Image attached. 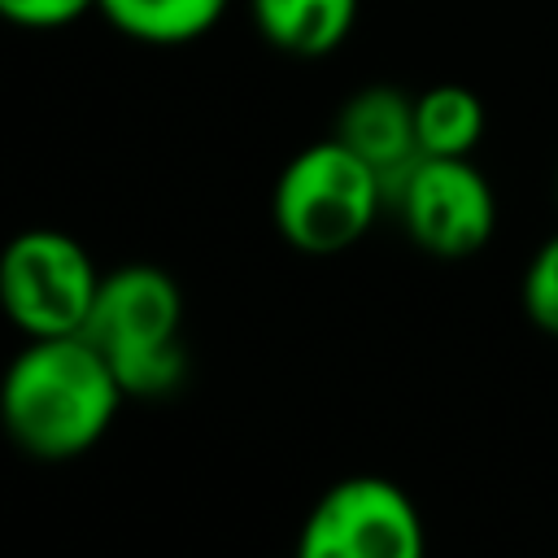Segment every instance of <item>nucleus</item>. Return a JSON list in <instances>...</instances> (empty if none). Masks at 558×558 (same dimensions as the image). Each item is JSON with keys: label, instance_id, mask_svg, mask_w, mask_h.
<instances>
[{"label": "nucleus", "instance_id": "nucleus-11", "mask_svg": "<svg viewBox=\"0 0 558 558\" xmlns=\"http://www.w3.org/2000/svg\"><path fill=\"white\" fill-rule=\"evenodd\" d=\"M523 310L541 331L558 336V231L532 253L523 270Z\"/></svg>", "mask_w": 558, "mask_h": 558}, {"label": "nucleus", "instance_id": "nucleus-4", "mask_svg": "<svg viewBox=\"0 0 558 558\" xmlns=\"http://www.w3.org/2000/svg\"><path fill=\"white\" fill-rule=\"evenodd\" d=\"M92 253L57 227H26L0 248V310L26 336H78L96 305Z\"/></svg>", "mask_w": 558, "mask_h": 558}, {"label": "nucleus", "instance_id": "nucleus-6", "mask_svg": "<svg viewBox=\"0 0 558 558\" xmlns=\"http://www.w3.org/2000/svg\"><path fill=\"white\" fill-rule=\"evenodd\" d=\"M388 205L432 257H471L497 227V196L471 157H418L392 187Z\"/></svg>", "mask_w": 558, "mask_h": 558}, {"label": "nucleus", "instance_id": "nucleus-2", "mask_svg": "<svg viewBox=\"0 0 558 558\" xmlns=\"http://www.w3.org/2000/svg\"><path fill=\"white\" fill-rule=\"evenodd\" d=\"M83 336L113 366L126 401H161L187 379L183 288L153 262H126L100 275Z\"/></svg>", "mask_w": 558, "mask_h": 558}, {"label": "nucleus", "instance_id": "nucleus-10", "mask_svg": "<svg viewBox=\"0 0 558 558\" xmlns=\"http://www.w3.org/2000/svg\"><path fill=\"white\" fill-rule=\"evenodd\" d=\"M414 135L423 157H471L484 135V105L462 83H436L414 96Z\"/></svg>", "mask_w": 558, "mask_h": 558}, {"label": "nucleus", "instance_id": "nucleus-9", "mask_svg": "<svg viewBox=\"0 0 558 558\" xmlns=\"http://www.w3.org/2000/svg\"><path fill=\"white\" fill-rule=\"evenodd\" d=\"M231 0H96V13L135 44L174 48L209 35Z\"/></svg>", "mask_w": 558, "mask_h": 558}, {"label": "nucleus", "instance_id": "nucleus-5", "mask_svg": "<svg viewBox=\"0 0 558 558\" xmlns=\"http://www.w3.org/2000/svg\"><path fill=\"white\" fill-rule=\"evenodd\" d=\"M292 558H427V536L401 484L349 475L310 506Z\"/></svg>", "mask_w": 558, "mask_h": 558}, {"label": "nucleus", "instance_id": "nucleus-3", "mask_svg": "<svg viewBox=\"0 0 558 558\" xmlns=\"http://www.w3.org/2000/svg\"><path fill=\"white\" fill-rule=\"evenodd\" d=\"M388 205L384 179L349 144L318 140L305 144L275 179L270 218L279 235L310 257H331L353 248Z\"/></svg>", "mask_w": 558, "mask_h": 558}, {"label": "nucleus", "instance_id": "nucleus-12", "mask_svg": "<svg viewBox=\"0 0 558 558\" xmlns=\"http://www.w3.org/2000/svg\"><path fill=\"white\" fill-rule=\"evenodd\" d=\"M96 0H0V22L22 31H61L87 17Z\"/></svg>", "mask_w": 558, "mask_h": 558}, {"label": "nucleus", "instance_id": "nucleus-7", "mask_svg": "<svg viewBox=\"0 0 558 558\" xmlns=\"http://www.w3.org/2000/svg\"><path fill=\"white\" fill-rule=\"evenodd\" d=\"M336 140L349 144L375 174L384 179V196L401 183V174L423 157L414 135V96L388 83H371L353 92L336 118Z\"/></svg>", "mask_w": 558, "mask_h": 558}, {"label": "nucleus", "instance_id": "nucleus-8", "mask_svg": "<svg viewBox=\"0 0 558 558\" xmlns=\"http://www.w3.org/2000/svg\"><path fill=\"white\" fill-rule=\"evenodd\" d=\"M248 13L270 48L314 61L349 39L357 0H248Z\"/></svg>", "mask_w": 558, "mask_h": 558}, {"label": "nucleus", "instance_id": "nucleus-1", "mask_svg": "<svg viewBox=\"0 0 558 558\" xmlns=\"http://www.w3.org/2000/svg\"><path fill=\"white\" fill-rule=\"evenodd\" d=\"M126 401L105 353L78 336L26 340L0 375V427L35 462L87 453Z\"/></svg>", "mask_w": 558, "mask_h": 558}]
</instances>
